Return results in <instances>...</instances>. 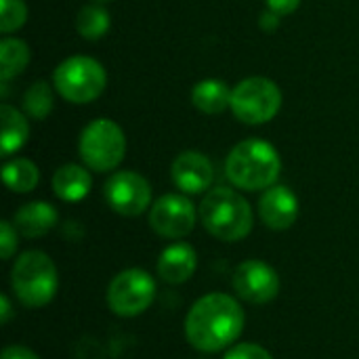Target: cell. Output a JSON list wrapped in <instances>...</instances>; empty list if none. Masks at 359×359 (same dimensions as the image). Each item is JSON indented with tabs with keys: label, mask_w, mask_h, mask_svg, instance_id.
Masks as SVG:
<instances>
[{
	"label": "cell",
	"mask_w": 359,
	"mask_h": 359,
	"mask_svg": "<svg viewBox=\"0 0 359 359\" xmlns=\"http://www.w3.org/2000/svg\"><path fill=\"white\" fill-rule=\"evenodd\" d=\"M242 305L225 292H210L198 299L185 318V339L202 353H219L240 339L244 330Z\"/></svg>",
	"instance_id": "1"
},
{
	"label": "cell",
	"mask_w": 359,
	"mask_h": 359,
	"mask_svg": "<svg viewBox=\"0 0 359 359\" xmlns=\"http://www.w3.org/2000/svg\"><path fill=\"white\" fill-rule=\"evenodd\" d=\"M225 172L236 187L261 191L276 185L282 172V160L271 143L263 139H246L229 151Z\"/></svg>",
	"instance_id": "2"
},
{
	"label": "cell",
	"mask_w": 359,
	"mask_h": 359,
	"mask_svg": "<svg viewBox=\"0 0 359 359\" xmlns=\"http://www.w3.org/2000/svg\"><path fill=\"white\" fill-rule=\"evenodd\" d=\"M202 225L221 242H240L252 231V208L231 187L210 189L200 204Z\"/></svg>",
	"instance_id": "3"
},
{
	"label": "cell",
	"mask_w": 359,
	"mask_h": 359,
	"mask_svg": "<svg viewBox=\"0 0 359 359\" xmlns=\"http://www.w3.org/2000/svg\"><path fill=\"white\" fill-rule=\"evenodd\" d=\"M11 288L25 307L48 305L59 288V276L53 259L42 250H27L17 257L11 269Z\"/></svg>",
	"instance_id": "4"
},
{
	"label": "cell",
	"mask_w": 359,
	"mask_h": 359,
	"mask_svg": "<svg viewBox=\"0 0 359 359\" xmlns=\"http://www.w3.org/2000/svg\"><path fill=\"white\" fill-rule=\"evenodd\" d=\"M53 82L57 93L69 103H90L103 93L107 76L97 59L76 55L57 65Z\"/></svg>",
	"instance_id": "5"
},
{
	"label": "cell",
	"mask_w": 359,
	"mask_h": 359,
	"mask_svg": "<svg viewBox=\"0 0 359 359\" xmlns=\"http://www.w3.org/2000/svg\"><path fill=\"white\" fill-rule=\"evenodd\" d=\"M78 151L82 162L90 170L109 172L118 168V164L124 160L126 139L122 128L114 120L99 118L82 130Z\"/></svg>",
	"instance_id": "6"
},
{
	"label": "cell",
	"mask_w": 359,
	"mask_h": 359,
	"mask_svg": "<svg viewBox=\"0 0 359 359\" xmlns=\"http://www.w3.org/2000/svg\"><path fill=\"white\" fill-rule=\"evenodd\" d=\"M282 107V93L278 84L263 76L242 80L231 90V111L244 124H265L276 118Z\"/></svg>",
	"instance_id": "7"
},
{
	"label": "cell",
	"mask_w": 359,
	"mask_h": 359,
	"mask_svg": "<svg viewBox=\"0 0 359 359\" xmlns=\"http://www.w3.org/2000/svg\"><path fill=\"white\" fill-rule=\"evenodd\" d=\"M156 299V282L145 269L120 271L107 288V305L120 318L145 313Z\"/></svg>",
	"instance_id": "8"
},
{
	"label": "cell",
	"mask_w": 359,
	"mask_h": 359,
	"mask_svg": "<svg viewBox=\"0 0 359 359\" xmlns=\"http://www.w3.org/2000/svg\"><path fill=\"white\" fill-rule=\"evenodd\" d=\"M103 194L109 208L122 217H139L151 204V185L143 175L133 170H120L111 175Z\"/></svg>",
	"instance_id": "9"
},
{
	"label": "cell",
	"mask_w": 359,
	"mask_h": 359,
	"mask_svg": "<svg viewBox=\"0 0 359 359\" xmlns=\"http://www.w3.org/2000/svg\"><path fill=\"white\" fill-rule=\"evenodd\" d=\"M231 286L236 294L252 305H267L280 294L278 271L261 259H248L240 263L233 271Z\"/></svg>",
	"instance_id": "10"
},
{
	"label": "cell",
	"mask_w": 359,
	"mask_h": 359,
	"mask_svg": "<svg viewBox=\"0 0 359 359\" xmlns=\"http://www.w3.org/2000/svg\"><path fill=\"white\" fill-rule=\"evenodd\" d=\"M196 206L181 194H166L151 204L149 227L166 240H181L196 227Z\"/></svg>",
	"instance_id": "11"
},
{
	"label": "cell",
	"mask_w": 359,
	"mask_h": 359,
	"mask_svg": "<svg viewBox=\"0 0 359 359\" xmlns=\"http://www.w3.org/2000/svg\"><path fill=\"white\" fill-rule=\"evenodd\" d=\"M170 177L183 194H202L215 181L212 162L200 151H183L170 166Z\"/></svg>",
	"instance_id": "12"
},
{
	"label": "cell",
	"mask_w": 359,
	"mask_h": 359,
	"mask_svg": "<svg viewBox=\"0 0 359 359\" xmlns=\"http://www.w3.org/2000/svg\"><path fill=\"white\" fill-rule=\"evenodd\" d=\"M259 215L273 231H284L299 219V200L286 185H271L259 200Z\"/></svg>",
	"instance_id": "13"
},
{
	"label": "cell",
	"mask_w": 359,
	"mask_h": 359,
	"mask_svg": "<svg viewBox=\"0 0 359 359\" xmlns=\"http://www.w3.org/2000/svg\"><path fill=\"white\" fill-rule=\"evenodd\" d=\"M196 269H198V255L185 242L166 246L158 259V276L172 286L187 282L196 273Z\"/></svg>",
	"instance_id": "14"
},
{
	"label": "cell",
	"mask_w": 359,
	"mask_h": 359,
	"mask_svg": "<svg viewBox=\"0 0 359 359\" xmlns=\"http://www.w3.org/2000/svg\"><path fill=\"white\" fill-rule=\"evenodd\" d=\"M57 208L48 202H27L13 215L15 229L25 238H42L57 225Z\"/></svg>",
	"instance_id": "15"
},
{
	"label": "cell",
	"mask_w": 359,
	"mask_h": 359,
	"mask_svg": "<svg viewBox=\"0 0 359 359\" xmlns=\"http://www.w3.org/2000/svg\"><path fill=\"white\" fill-rule=\"evenodd\" d=\"M93 179L84 166L63 164L53 175V191L63 202H80L88 196Z\"/></svg>",
	"instance_id": "16"
},
{
	"label": "cell",
	"mask_w": 359,
	"mask_h": 359,
	"mask_svg": "<svg viewBox=\"0 0 359 359\" xmlns=\"http://www.w3.org/2000/svg\"><path fill=\"white\" fill-rule=\"evenodd\" d=\"M191 101L202 114L215 116V114H221L227 107H231V90L227 88V84L223 80L208 78L194 86Z\"/></svg>",
	"instance_id": "17"
},
{
	"label": "cell",
	"mask_w": 359,
	"mask_h": 359,
	"mask_svg": "<svg viewBox=\"0 0 359 359\" xmlns=\"http://www.w3.org/2000/svg\"><path fill=\"white\" fill-rule=\"evenodd\" d=\"M0 124H2V156L6 158L25 145L29 137V124L19 109L6 103L0 107Z\"/></svg>",
	"instance_id": "18"
},
{
	"label": "cell",
	"mask_w": 359,
	"mask_h": 359,
	"mask_svg": "<svg viewBox=\"0 0 359 359\" xmlns=\"http://www.w3.org/2000/svg\"><path fill=\"white\" fill-rule=\"evenodd\" d=\"M2 179L4 185L15 191V194H27L32 191L38 181H40V170L34 162L25 160V158H17L4 164L2 168Z\"/></svg>",
	"instance_id": "19"
},
{
	"label": "cell",
	"mask_w": 359,
	"mask_h": 359,
	"mask_svg": "<svg viewBox=\"0 0 359 359\" xmlns=\"http://www.w3.org/2000/svg\"><path fill=\"white\" fill-rule=\"evenodd\" d=\"M29 63V48L19 38H4L0 42V80L6 82L19 76Z\"/></svg>",
	"instance_id": "20"
},
{
	"label": "cell",
	"mask_w": 359,
	"mask_h": 359,
	"mask_svg": "<svg viewBox=\"0 0 359 359\" xmlns=\"http://www.w3.org/2000/svg\"><path fill=\"white\" fill-rule=\"evenodd\" d=\"M76 27H78V34L82 38L99 40L109 29V13L103 6L88 4V6L80 8V13L76 17Z\"/></svg>",
	"instance_id": "21"
},
{
	"label": "cell",
	"mask_w": 359,
	"mask_h": 359,
	"mask_svg": "<svg viewBox=\"0 0 359 359\" xmlns=\"http://www.w3.org/2000/svg\"><path fill=\"white\" fill-rule=\"evenodd\" d=\"M23 109L34 120H44L48 116V111L53 109V95H50V86L44 80L34 82L25 90V95H23Z\"/></svg>",
	"instance_id": "22"
},
{
	"label": "cell",
	"mask_w": 359,
	"mask_h": 359,
	"mask_svg": "<svg viewBox=\"0 0 359 359\" xmlns=\"http://www.w3.org/2000/svg\"><path fill=\"white\" fill-rule=\"evenodd\" d=\"M27 19V6L23 0H0V32H17Z\"/></svg>",
	"instance_id": "23"
},
{
	"label": "cell",
	"mask_w": 359,
	"mask_h": 359,
	"mask_svg": "<svg viewBox=\"0 0 359 359\" xmlns=\"http://www.w3.org/2000/svg\"><path fill=\"white\" fill-rule=\"evenodd\" d=\"M223 359H273L271 353L257 345V343H240V345H233L229 347V351L223 355Z\"/></svg>",
	"instance_id": "24"
},
{
	"label": "cell",
	"mask_w": 359,
	"mask_h": 359,
	"mask_svg": "<svg viewBox=\"0 0 359 359\" xmlns=\"http://www.w3.org/2000/svg\"><path fill=\"white\" fill-rule=\"evenodd\" d=\"M17 233L19 231L15 229L13 223H8V221L0 223V257L4 261H8L17 250Z\"/></svg>",
	"instance_id": "25"
},
{
	"label": "cell",
	"mask_w": 359,
	"mask_h": 359,
	"mask_svg": "<svg viewBox=\"0 0 359 359\" xmlns=\"http://www.w3.org/2000/svg\"><path fill=\"white\" fill-rule=\"evenodd\" d=\"M0 359H40L29 347H25V345H8V347H4V351H2V355Z\"/></svg>",
	"instance_id": "26"
},
{
	"label": "cell",
	"mask_w": 359,
	"mask_h": 359,
	"mask_svg": "<svg viewBox=\"0 0 359 359\" xmlns=\"http://www.w3.org/2000/svg\"><path fill=\"white\" fill-rule=\"evenodd\" d=\"M265 2H267L269 11L278 13L280 17H282V15L294 13V11L299 8V4H301V0H265Z\"/></svg>",
	"instance_id": "27"
},
{
	"label": "cell",
	"mask_w": 359,
	"mask_h": 359,
	"mask_svg": "<svg viewBox=\"0 0 359 359\" xmlns=\"http://www.w3.org/2000/svg\"><path fill=\"white\" fill-rule=\"evenodd\" d=\"M278 25H280V15H278V13L265 11V13L261 15V27H263L265 32H273V29H278Z\"/></svg>",
	"instance_id": "28"
},
{
	"label": "cell",
	"mask_w": 359,
	"mask_h": 359,
	"mask_svg": "<svg viewBox=\"0 0 359 359\" xmlns=\"http://www.w3.org/2000/svg\"><path fill=\"white\" fill-rule=\"evenodd\" d=\"M13 318V307H11V301L6 294H0V322L2 324H8Z\"/></svg>",
	"instance_id": "29"
}]
</instances>
